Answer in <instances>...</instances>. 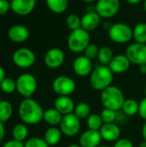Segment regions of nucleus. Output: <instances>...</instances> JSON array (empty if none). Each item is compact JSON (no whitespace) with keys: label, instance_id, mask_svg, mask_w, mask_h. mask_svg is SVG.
<instances>
[{"label":"nucleus","instance_id":"nucleus-1","mask_svg":"<svg viewBox=\"0 0 146 147\" xmlns=\"http://www.w3.org/2000/svg\"><path fill=\"white\" fill-rule=\"evenodd\" d=\"M18 115L26 125H36L43 120L44 110L42 107L31 97L23 99L18 109Z\"/></svg>","mask_w":146,"mask_h":147},{"label":"nucleus","instance_id":"nucleus-2","mask_svg":"<svg viewBox=\"0 0 146 147\" xmlns=\"http://www.w3.org/2000/svg\"><path fill=\"white\" fill-rule=\"evenodd\" d=\"M114 73L108 65H100L93 69L89 75V84L91 87L98 91H102L112 85Z\"/></svg>","mask_w":146,"mask_h":147},{"label":"nucleus","instance_id":"nucleus-3","mask_svg":"<svg viewBox=\"0 0 146 147\" xmlns=\"http://www.w3.org/2000/svg\"><path fill=\"white\" fill-rule=\"evenodd\" d=\"M100 99L104 108L113 109L116 112L122 109L126 100L122 90L114 85H110L101 91Z\"/></svg>","mask_w":146,"mask_h":147},{"label":"nucleus","instance_id":"nucleus-4","mask_svg":"<svg viewBox=\"0 0 146 147\" xmlns=\"http://www.w3.org/2000/svg\"><path fill=\"white\" fill-rule=\"evenodd\" d=\"M90 43V34L83 28L72 30L67 39V47L74 53H83Z\"/></svg>","mask_w":146,"mask_h":147},{"label":"nucleus","instance_id":"nucleus-5","mask_svg":"<svg viewBox=\"0 0 146 147\" xmlns=\"http://www.w3.org/2000/svg\"><path fill=\"white\" fill-rule=\"evenodd\" d=\"M108 37L114 43L125 44L133 38V31L129 25L117 22L110 25L108 28Z\"/></svg>","mask_w":146,"mask_h":147},{"label":"nucleus","instance_id":"nucleus-6","mask_svg":"<svg viewBox=\"0 0 146 147\" xmlns=\"http://www.w3.org/2000/svg\"><path fill=\"white\" fill-rule=\"evenodd\" d=\"M16 90L25 98L31 97L37 90V80L30 73H23L16 79Z\"/></svg>","mask_w":146,"mask_h":147},{"label":"nucleus","instance_id":"nucleus-7","mask_svg":"<svg viewBox=\"0 0 146 147\" xmlns=\"http://www.w3.org/2000/svg\"><path fill=\"white\" fill-rule=\"evenodd\" d=\"M52 90L58 96H71L76 89V82L68 76H59L54 78L52 84Z\"/></svg>","mask_w":146,"mask_h":147},{"label":"nucleus","instance_id":"nucleus-8","mask_svg":"<svg viewBox=\"0 0 146 147\" xmlns=\"http://www.w3.org/2000/svg\"><path fill=\"white\" fill-rule=\"evenodd\" d=\"M59 129L63 135L67 137H75L81 129V121L74 113L64 115L59 124Z\"/></svg>","mask_w":146,"mask_h":147},{"label":"nucleus","instance_id":"nucleus-9","mask_svg":"<svg viewBox=\"0 0 146 147\" xmlns=\"http://www.w3.org/2000/svg\"><path fill=\"white\" fill-rule=\"evenodd\" d=\"M35 59L36 57L34 53L26 47L15 50L12 56V60L15 65L22 69H27L33 66L35 63Z\"/></svg>","mask_w":146,"mask_h":147},{"label":"nucleus","instance_id":"nucleus-10","mask_svg":"<svg viewBox=\"0 0 146 147\" xmlns=\"http://www.w3.org/2000/svg\"><path fill=\"white\" fill-rule=\"evenodd\" d=\"M120 9V0H97L96 10L102 18H112L116 16Z\"/></svg>","mask_w":146,"mask_h":147},{"label":"nucleus","instance_id":"nucleus-11","mask_svg":"<svg viewBox=\"0 0 146 147\" xmlns=\"http://www.w3.org/2000/svg\"><path fill=\"white\" fill-rule=\"evenodd\" d=\"M126 55L133 65H141L146 64V44L134 42L126 50Z\"/></svg>","mask_w":146,"mask_h":147},{"label":"nucleus","instance_id":"nucleus-12","mask_svg":"<svg viewBox=\"0 0 146 147\" xmlns=\"http://www.w3.org/2000/svg\"><path fill=\"white\" fill-rule=\"evenodd\" d=\"M65 59V53L59 47L50 48L49 50H47L44 56L45 65L51 69H56L60 67L64 64Z\"/></svg>","mask_w":146,"mask_h":147},{"label":"nucleus","instance_id":"nucleus-13","mask_svg":"<svg viewBox=\"0 0 146 147\" xmlns=\"http://www.w3.org/2000/svg\"><path fill=\"white\" fill-rule=\"evenodd\" d=\"M72 69L76 75L83 78L91 74L93 71V64L91 59L85 55H79L74 59Z\"/></svg>","mask_w":146,"mask_h":147},{"label":"nucleus","instance_id":"nucleus-14","mask_svg":"<svg viewBox=\"0 0 146 147\" xmlns=\"http://www.w3.org/2000/svg\"><path fill=\"white\" fill-rule=\"evenodd\" d=\"M36 0H12L10 9L17 16H25L29 15L35 8Z\"/></svg>","mask_w":146,"mask_h":147},{"label":"nucleus","instance_id":"nucleus-15","mask_svg":"<svg viewBox=\"0 0 146 147\" xmlns=\"http://www.w3.org/2000/svg\"><path fill=\"white\" fill-rule=\"evenodd\" d=\"M102 140L100 131L88 129L79 137V145L82 147H97Z\"/></svg>","mask_w":146,"mask_h":147},{"label":"nucleus","instance_id":"nucleus-16","mask_svg":"<svg viewBox=\"0 0 146 147\" xmlns=\"http://www.w3.org/2000/svg\"><path fill=\"white\" fill-rule=\"evenodd\" d=\"M8 38L15 43H22L29 37L28 28L22 24H15L8 30Z\"/></svg>","mask_w":146,"mask_h":147},{"label":"nucleus","instance_id":"nucleus-17","mask_svg":"<svg viewBox=\"0 0 146 147\" xmlns=\"http://www.w3.org/2000/svg\"><path fill=\"white\" fill-rule=\"evenodd\" d=\"M131 62L126 54L114 55L111 62L108 65L114 74H121L126 72L131 65Z\"/></svg>","mask_w":146,"mask_h":147},{"label":"nucleus","instance_id":"nucleus-18","mask_svg":"<svg viewBox=\"0 0 146 147\" xmlns=\"http://www.w3.org/2000/svg\"><path fill=\"white\" fill-rule=\"evenodd\" d=\"M76 104L69 96H58L54 101V108L64 116L74 112Z\"/></svg>","mask_w":146,"mask_h":147},{"label":"nucleus","instance_id":"nucleus-19","mask_svg":"<svg viewBox=\"0 0 146 147\" xmlns=\"http://www.w3.org/2000/svg\"><path fill=\"white\" fill-rule=\"evenodd\" d=\"M100 134L102 140L108 142H115L120 138L121 130L120 127L114 122L107 123L103 124V126L100 129Z\"/></svg>","mask_w":146,"mask_h":147},{"label":"nucleus","instance_id":"nucleus-20","mask_svg":"<svg viewBox=\"0 0 146 147\" xmlns=\"http://www.w3.org/2000/svg\"><path fill=\"white\" fill-rule=\"evenodd\" d=\"M102 17L98 15L96 11L95 12H86L82 17V28L86 31H93L96 29L101 23Z\"/></svg>","mask_w":146,"mask_h":147},{"label":"nucleus","instance_id":"nucleus-21","mask_svg":"<svg viewBox=\"0 0 146 147\" xmlns=\"http://www.w3.org/2000/svg\"><path fill=\"white\" fill-rule=\"evenodd\" d=\"M62 132L59 128L56 127H51L46 129L44 134V140L48 144L49 146H53L58 145L62 139Z\"/></svg>","mask_w":146,"mask_h":147},{"label":"nucleus","instance_id":"nucleus-22","mask_svg":"<svg viewBox=\"0 0 146 147\" xmlns=\"http://www.w3.org/2000/svg\"><path fill=\"white\" fill-rule=\"evenodd\" d=\"M62 118H63V115L55 108L48 109L44 111L43 121H45V122L51 127L59 126L62 121Z\"/></svg>","mask_w":146,"mask_h":147},{"label":"nucleus","instance_id":"nucleus-23","mask_svg":"<svg viewBox=\"0 0 146 147\" xmlns=\"http://www.w3.org/2000/svg\"><path fill=\"white\" fill-rule=\"evenodd\" d=\"M47 8L55 14L64 13L69 5L68 0H46Z\"/></svg>","mask_w":146,"mask_h":147},{"label":"nucleus","instance_id":"nucleus-24","mask_svg":"<svg viewBox=\"0 0 146 147\" xmlns=\"http://www.w3.org/2000/svg\"><path fill=\"white\" fill-rule=\"evenodd\" d=\"M139 102L135 99H126L121 110L127 116H134L139 114Z\"/></svg>","mask_w":146,"mask_h":147},{"label":"nucleus","instance_id":"nucleus-25","mask_svg":"<svg viewBox=\"0 0 146 147\" xmlns=\"http://www.w3.org/2000/svg\"><path fill=\"white\" fill-rule=\"evenodd\" d=\"M28 135V129L24 123H19L16 124L12 130V136L13 140L20 141V142H24Z\"/></svg>","mask_w":146,"mask_h":147},{"label":"nucleus","instance_id":"nucleus-26","mask_svg":"<svg viewBox=\"0 0 146 147\" xmlns=\"http://www.w3.org/2000/svg\"><path fill=\"white\" fill-rule=\"evenodd\" d=\"M133 39L135 42L146 44V23L139 22L135 25L133 29Z\"/></svg>","mask_w":146,"mask_h":147},{"label":"nucleus","instance_id":"nucleus-27","mask_svg":"<svg viewBox=\"0 0 146 147\" xmlns=\"http://www.w3.org/2000/svg\"><path fill=\"white\" fill-rule=\"evenodd\" d=\"M13 115L12 104L8 101L0 102V121L4 123L8 121Z\"/></svg>","mask_w":146,"mask_h":147},{"label":"nucleus","instance_id":"nucleus-28","mask_svg":"<svg viewBox=\"0 0 146 147\" xmlns=\"http://www.w3.org/2000/svg\"><path fill=\"white\" fill-rule=\"evenodd\" d=\"M114 56V52L109 47H102L99 49L97 58L101 65H108Z\"/></svg>","mask_w":146,"mask_h":147},{"label":"nucleus","instance_id":"nucleus-29","mask_svg":"<svg viewBox=\"0 0 146 147\" xmlns=\"http://www.w3.org/2000/svg\"><path fill=\"white\" fill-rule=\"evenodd\" d=\"M87 127L88 129L100 131L102 127L103 126V121L100 115L97 114H90V115L87 118Z\"/></svg>","mask_w":146,"mask_h":147},{"label":"nucleus","instance_id":"nucleus-30","mask_svg":"<svg viewBox=\"0 0 146 147\" xmlns=\"http://www.w3.org/2000/svg\"><path fill=\"white\" fill-rule=\"evenodd\" d=\"M73 113L80 120H83V119H87L90 115L91 109L87 102H79L76 105Z\"/></svg>","mask_w":146,"mask_h":147},{"label":"nucleus","instance_id":"nucleus-31","mask_svg":"<svg viewBox=\"0 0 146 147\" xmlns=\"http://www.w3.org/2000/svg\"><path fill=\"white\" fill-rule=\"evenodd\" d=\"M0 90L5 94H12L16 90V82L10 78H5L0 83Z\"/></svg>","mask_w":146,"mask_h":147},{"label":"nucleus","instance_id":"nucleus-32","mask_svg":"<svg viewBox=\"0 0 146 147\" xmlns=\"http://www.w3.org/2000/svg\"><path fill=\"white\" fill-rule=\"evenodd\" d=\"M65 24L66 27L72 30H76L77 28H82V22H81V17L77 16V14H70L65 20Z\"/></svg>","mask_w":146,"mask_h":147},{"label":"nucleus","instance_id":"nucleus-33","mask_svg":"<svg viewBox=\"0 0 146 147\" xmlns=\"http://www.w3.org/2000/svg\"><path fill=\"white\" fill-rule=\"evenodd\" d=\"M100 115H101L102 120L104 124L114 123L116 121V119H117V112L113 110V109H110L104 108L102 110Z\"/></svg>","mask_w":146,"mask_h":147},{"label":"nucleus","instance_id":"nucleus-34","mask_svg":"<svg viewBox=\"0 0 146 147\" xmlns=\"http://www.w3.org/2000/svg\"><path fill=\"white\" fill-rule=\"evenodd\" d=\"M25 147H49L48 144L44 139L39 137H33L26 140L24 143Z\"/></svg>","mask_w":146,"mask_h":147},{"label":"nucleus","instance_id":"nucleus-35","mask_svg":"<svg viewBox=\"0 0 146 147\" xmlns=\"http://www.w3.org/2000/svg\"><path fill=\"white\" fill-rule=\"evenodd\" d=\"M99 47H97V45L94 44V43H89V46L85 48L84 52H83V55H85L87 58L90 59L91 60L97 58L98 56V53H99Z\"/></svg>","mask_w":146,"mask_h":147},{"label":"nucleus","instance_id":"nucleus-36","mask_svg":"<svg viewBox=\"0 0 146 147\" xmlns=\"http://www.w3.org/2000/svg\"><path fill=\"white\" fill-rule=\"evenodd\" d=\"M139 115L141 119L146 121V96H145L139 102Z\"/></svg>","mask_w":146,"mask_h":147},{"label":"nucleus","instance_id":"nucleus-37","mask_svg":"<svg viewBox=\"0 0 146 147\" xmlns=\"http://www.w3.org/2000/svg\"><path fill=\"white\" fill-rule=\"evenodd\" d=\"M113 147H134L133 142L128 139H119L114 142Z\"/></svg>","mask_w":146,"mask_h":147},{"label":"nucleus","instance_id":"nucleus-38","mask_svg":"<svg viewBox=\"0 0 146 147\" xmlns=\"http://www.w3.org/2000/svg\"><path fill=\"white\" fill-rule=\"evenodd\" d=\"M10 9V3L7 0H0V16H3Z\"/></svg>","mask_w":146,"mask_h":147},{"label":"nucleus","instance_id":"nucleus-39","mask_svg":"<svg viewBox=\"0 0 146 147\" xmlns=\"http://www.w3.org/2000/svg\"><path fill=\"white\" fill-rule=\"evenodd\" d=\"M2 147H25L24 146V143L23 142H20L15 140H9L6 143H4V145Z\"/></svg>","mask_w":146,"mask_h":147},{"label":"nucleus","instance_id":"nucleus-40","mask_svg":"<svg viewBox=\"0 0 146 147\" xmlns=\"http://www.w3.org/2000/svg\"><path fill=\"white\" fill-rule=\"evenodd\" d=\"M4 134H5V128L3 126V123L0 121V143L3 141V138H4Z\"/></svg>","mask_w":146,"mask_h":147},{"label":"nucleus","instance_id":"nucleus-41","mask_svg":"<svg viewBox=\"0 0 146 147\" xmlns=\"http://www.w3.org/2000/svg\"><path fill=\"white\" fill-rule=\"evenodd\" d=\"M6 77H5V71H4V69L0 65V83L3 81V78H5Z\"/></svg>","mask_w":146,"mask_h":147},{"label":"nucleus","instance_id":"nucleus-42","mask_svg":"<svg viewBox=\"0 0 146 147\" xmlns=\"http://www.w3.org/2000/svg\"><path fill=\"white\" fill-rule=\"evenodd\" d=\"M142 136H143L144 140L146 141V121H145V123L143 125V127H142Z\"/></svg>","mask_w":146,"mask_h":147},{"label":"nucleus","instance_id":"nucleus-43","mask_svg":"<svg viewBox=\"0 0 146 147\" xmlns=\"http://www.w3.org/2000/svg\"><path fill=\"white\" fill-rule=\"evenodd\" d=\"M139 71H140V72H141L142 74L145 75L146 74V64L139 65Z\"/></svg>","mask_w":146,"mask_h":147},{"label":"nucleus","instance_id":"nucleus-44","mask_svg":"<svg viewBox=\"0 0 146 147\" xmlns=\"http://www.w3.org/2000/svg\"><path fill=\"white\" fill-rule=\"evenodd\" d=\"M128 3L130 4H138L142 0H126Z\"/></svg>","mask_w":146,"mask_h":147},{"label":"nucleus","instance_id":"nucleus-45","mask_svg":"<svg viewBox=\"0 0 146 147\" xmlns=\"http://www.w3.org/2000/svg\"><path fill=\"white\" fill-rule=\"evenodd\" d=\"M82 1H83L84 3H94V2H96V1H97V0H82Z\"/></svg>","mask_w":146,"mask_h":147},{"label":"nucleus","instance_id":"nucleus-46","mask_svg":"<svg viewBox=\"0 0 146 147\" xmlns=\"http://www.w3.org/2000/svg\"><path fill=\"white\" fill-rule=\"evenodd\" d=\"M139 147H146V141L145 140H143L140 145H139Z\"/></svg>","mask_w":146,"mask_h":147},{"label":"nucleus","instance_id":"nucleus-47","mask_svg":"<svg viewBox=\"0 0 146 147\" xmlns=\"http://www.w3.org/2000/svg\"><path fill=\"white\" fill-rule=\"evenodd\" d=\"M66 147H82L80 145H77V144H71V145H69Z\"/></svg>","mask_w":146,"mask_h":147},{"label":"nucleus","instance_id":"nucleus-48","mask_svg":"<svg viewBox=\"0 0 146 147\" xmlns=\"http://www.w3.org/2000/svg\"><path fill=\"white\" fill-rule=\"evenodd\" d=\"M144 9H145V10L146 12V0L144 1Z\"/></svg>","mask_w":146,"mask_h":147},{"label":"nucleus","instance_id":"nucleus-49","mask_svg":"<svg viewBox=\"0 0 146 147\" xmlns=\"http://www.w3.org/2000/svg\"><path fill=\"white\" fill-rule=\"evenodd\" d=\"M97 147H110V146H97Z\"/></svg>","mask_w":146,"mask_h":147},{"label":"nucleus","instance_id":"nucleus-50","mask_svg":"<svg viewBox=\"0 0 146 147\" xmlns=\"http://www.w3.org/2000/svg\"><path fill=\"white\" fill-rule=\"evenodd\" d=\"M145 96H146V87L145 88Z\"/></svg>","mask_w":146,"mask_h":147},{"label":"nucleus","instance_id":"nucleus-51","mask_svg":"<svg viewBox=\"0 0 146 147\" xmlns=\"http://www.w3.org/2000/svg\"><path fill=\"white\" fill-rule=\"evenodd\" d=\"M7 1H9V3H10V2H11V1H12V0H7Z\"/></svg>","mask_w":146,"mask_h":147},{"label":"nucleus","instance_id":"nucleus-52","mask_svg":"<svg viewBox=\"0 0 146 147\" xmlns=\"http://www.w3.org/2000/svg\"><path fill=\"white\" fill-rule=\"evenodd\" d=\"M1 101H2V100H1V96H0V102H1Z\"/></svg>","mask_w":146,"mask_h":147}]
</instances>
